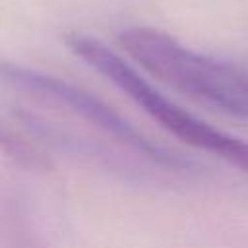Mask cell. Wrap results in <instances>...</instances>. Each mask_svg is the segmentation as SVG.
<instances>
[{
  "label": "cell",
  "instance_id": "6da1fadb",
  "mask_svg": "<svg viewBox=\"0 0 248 248\" xmlns=\"http://www.w3.org/2000/svg\"><path fill=\"white\" fill-rule=\"evenodd\" d=\"M118 45L174 91L229 116L248 118V70L242 66L192 50L155 27H128L118 35Z\"/></svg>",
  "mask_w": 248,
  "mask_h": 248
},
{
  "label": "cell",
  "instance_id": "3957f363",
  "mask_svg": "<svg viewBox=\"0 0 248 248\" xmlns=\"http://www.w3.org/2000/svg\"><path fill=\"white\" fill-rule=\"evenodd\" d=\"M2 81L6 87H10L16 93H21L27 99H33L45 107L58 108L81 120L83 124L110 138V141L136 153L138 157H143L153 165L170 170L188 167V161L149 140L118 110H114L110 105H107L105 101H101L99 97L81 87H76L64 79L37 72L33 68L10 62L2 64Z\"/></svg>",
  "mask_w": 248,
  "mask_h": 248
},
{
  "label": "cell",
  "instance_id": "277c9868",
  "mask_svg": "<svg viewBox=\"0 0 248 248\" xmlns=\"http://www.w3.org/2000/svg\"><path fill=\"white\" fill-rule=\"evenodd\" d=\"M2 147L8 159L14 161V165L33 170V172H48L52 170V161L46 151L41 149L39 143L31 141V138L17 128H12L10 124H4L2 128Z\"/></svg>",
  "mask_w": 248,
  "mask_h": 248
},
{
  "label": "cell",
  "instance_id": "7a4b0ae2",
  "mask_svg": "<svg viewBox=\"0 0 248 248\" xmlns=\"http://www.w3.org/2000/svg\"><path fill=\"white\" fill-rule=\"evenodd\" d=\"M64 41L66 46L79 60H83L89 68L101 74L114 87H118L128 99H132L151 120H155L169 134L196 149H202L223 159L225 163L236 167L240 172L248 174L246 140L211 126L209 122L198 118L196 114H192L167 95H163L134 66H130L124 58H120L99 39L83 33H68Z\"/></svg>",
  "mask_w": 248,
  "mask_h": 248
}]
</instances>
